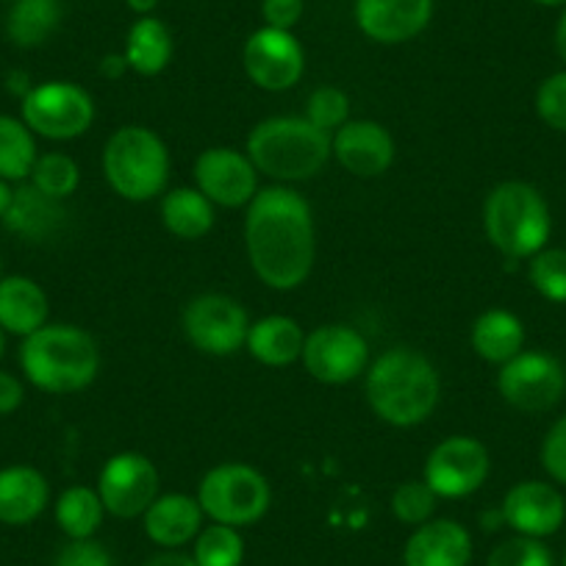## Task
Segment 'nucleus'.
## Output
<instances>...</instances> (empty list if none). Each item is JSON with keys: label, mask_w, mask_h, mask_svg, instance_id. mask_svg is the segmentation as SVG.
Here are the masks:
<instances>
[{"label": "nucleus", "mask_w": 566, "mask_h": 566, "mask_svg": "<svg viewBox=\"0 0 566 566\" xmlns=\"http://www.w3.org/2000/svg\"><path fill=\"white\" fill-rule=\"evenodd\" d=\"M195 187L214 206L239 209L259 195V170L248 154L233 148H209L195 161Z\"/></svg>", "instance_id": "15"}, {"label": "nucleus", "mask_w": 566, "mask_h": 566, "mask_svg": "<svg viewBox=\"0 0 566 566\" xmlns=\"http://www.w3.org/2000/svg\"><path fill=\"white\" fill-rule=\"evenodd\" d=\"M198 503L211 522L248 527L270 511L272 492L266 478L242 461L217 464L198 486Z\"/></svg>", "instance_id": "7"}, {"label": "nucleus", "mask_w": 566, "mask_h": 566, "mask_svg": "<svg viewBox=\"0 0 566 566\" xmlns=\"http://www.w3.org/2000/svg\"><path fill=\"white\" fill-rule=\"evenodd\" d=\"M48 314H51V303L34 277H0V328L7 334L25 339V336L36 334L42 325H48Z\"/></svg>", "instance_id": "23"}, {"label": "nucleus", "mask_w": 566, "mask_h": 566, "mask_svg": "<svg viewBox=\"0 0 566 566\" xmlns=\"http://www.w3.org/2000/svg\"><path fill=\"white\" fill-rule=\"evenodd\" d=\"M497 391L516 411L542 413L558 406L564 397L566 373L549 353L522 350L500 367Z\"/></svg>", "instance_id": "9"}, {"label": "nucleus", "mask_w": 566, "mask_h": 566, "mask_svg": "<svg viewBox=\"0 0 566 566\" xmlns=\"http://www.w3.org/2000/svg\"><path fill=\"white\" fill-rule=\"evenodd\" d=\"M53 514H56V525L62 527L67 538H95V533L103 525V516H106V509H103L97 489L70 486L59 494Z\"/></svg>", "instance_id": "29"}, {"label": "nucleus", "mask_w": 566, "mask_h": 566, "mask_svg": "<svg viewBox=\"0 0 566 566\" xmlns=\"http://www.w3.org/2000/svg\"><path fill=\"white\" fill-rule=\"evenodd\" d=\"M0 277H3V264H0Z\"/></svg>", "instance_id": "52"}, {"label": "nucleus", "mask_w": 566, "mask_h": 566, "mask_svg": "<svg viewBox=\"0 0 566 566\" xmlns=\"http://www.w3.org/2000/svg\"><path fill=\"white\" fill-rule=\"evenodd\" d=\"M20 119L34 130V136L67 142L90 130L95 103L90 92L73 81H45L20 101Z\"/></svg>", "instance_id": "8"}, {"label": "nucleus", "mask_w": 566, "mask_h": 566, "mask_svg": "<svg viewBox=\"0 0 566 566\" xmlns=\"http://www.w3.org/2000/svg\"><path fill=\"white\" fill-rule=\"evenodd\" d=\"M439 494L433 492L424 481H406L395 489L391 494V514L402 522V525H424L428 520H433V511H437Z\"/></svg>", "instance_id": "34"}, {"label": "nucleus", "mask_w": 566, "mask_h": 566, "mask_svg": "<svg viewBox=\"0 0 566 566\" xmlns=\"http://www.w3.org/2000/svg\"><path fill=\"white\" fill-rule=\"evenodd\" d=\"M62 23L59 0H14L7 14V36L18 48H40Z\"/></svg>", "instance_id": "28"}, {"label": "nucleus", "mask_w": 566, "mask_h": 566, "mask_svg": "<svg viewBox=\"0 0 566 566\" xmlns=\"http://www.w3.org/2000/svg\"><path fill=\"white\" fill-rule=\"evenodd\" d=\"M0 3H14V0H0Z\"/></svg>", "instance_id": "51"}, {"label": "nucleus", "mask_w": 566, "mask_h": 566, "mask_svg": "<svg viewBox=\"0 0 566 566\" xmlns=\"http://www.w3.org/2000/svg\"><path fill=\"white\" fill-rule=\"evenodd\" d=\"M244 248L253 272L270 290L303 286L317 255L312 206L283 184L259 189L244 217Z\"/></svg>", "instance_id": "1"}, {"label": "nucleus", "mask_w": 566, "mask_h": 566, "mask_svg": "<svg viewBox=\"0 0 566 566\" xmlns=\"http://www.w3.org/2000/svg\"><path fill=\"white\" fill-rule=\"evenodd\" d=\"M560 566H566V549H564V555H560Z\"/></svg>", "instance_id": "50"}, {"label": "nucleus", "mask_w": 566, "mask_h": 566, "mask_svg": "<svg viewBox=\"0 0 566 566\" xmlns=\"http://www.w3.org/2000/svg\"><path fill=\"white\" fill-rule=\"evenodd\" d=\"M472 350L489 364L503 367L525 350V325L505 308H489L472 325Z\"/></svg>", "instance_id": "25"}, {"label": "nucleus", "mask_w": 566, "mask_h": 566, "mask_svg": "<svg viewBox=\"0 0 566 566\" xmlns=\"http://www.w3.org/2000/svg\"><path fill=\"white\" fill-rule=\"evenodd\" d=\"M555 51H558L560 62L566 64V7L564 12H560L558 25H555Z\"/></svg>", "instance_id": "45"}, {"label": "nucleus", "mask_w": 566, "mask_h": 566, "mask_svg": "<svg viewBox=\"0 0 566 566\" xmlns=\"http://www.w3.org/2000/svg\"><path fill=\"white\" fill-rule=\"evenodd\" d=\"M248 156L261 176L292 184L319 176L334 148L331 134L306 117H270L250 130Z\"/></svg>", "instance_id": "4"}, {"label": "nucleus", "mask_w": 566, "mask_h": 566, "mask_svg": "<svg viewBox=\"0 0 566 566\" xmlns=\"http://www.w3.org/2000/svg\"><path fill=\"white\" fill-rule=\"evenodd\" d=\"M97 494L106 514L117 520H136L159 497V470L142 453H117L97 475Z\"/></svg>", "instance_id": "12"}, {"label": "nucleus", "mask_w": 566, "mask_h": 566, "mask_svg": "<svg viewBox=\"0 0 566 566\" xmlns=\"http://www.w3.org/2000/svg\"><path fill=\"white\" fill-rule=\"evenodd\" d=\"M125 7H128L134 14H139V18H148V14L156 12L159 0H125Z\"/></svg>", "instance_id": "46"}, {"label": "nucleus", "mask_w": 566, "mask_h": 566, "mask_svg": "<svg viewBox=\"0 0 566 566\" xmlns=\"http://www.w3.org/2000/svg\"><path fill=\"white\" fill-rule=\"evenodd\" d=\"M195 564L198 566H242L244 560V538L239 527L211 522L209 527L195 538Z\"/></svg>", "instance_id": "31"}, {"label": "nucleus", "mask_w": 566, "mask_h": 566, "mask_svg": "<svg viewBox=\"0 0 566 566\" xmlns=\"http://www.w3.org/2000/svg\"><path fill=\"white\" fill-rule=\"evenodd\" d=\"M356 23L380 45H402L428 29L433 0H356Z\"/></svg>", "instance_id": "17"}, {"label": "nucleus", "mask_w": 566, "mask_h": 566, "mask_svg": "<svg viewBox=\"0 0 566 566\" xmlns=\"http://www.w3.org/2000/svg\"><path fill=\"white\" fill-rule=\"evenodd\" d=\"M3 353H7V331L0 328V358H3Z\"/></svg>", "instance_id": "49"}, {"label": "nucleus", "mask_w": 566, "mask_h": 566, "mask_svg": "<svg viewBox=\"0 0 566 566\" xmlns=\"http://www.w3.org/2000/svg\"><path fill=\"white\" fill-rule=\"evenodd\" d=\"M48 503H51V486L40 470L25 464L0 470V525H31L40 520Z\"/></svg>", "instance_id": "22"}, {"label": "nucleus", "mask_w": 566, "mask_h": 566, "mask_svg": "<svg viewBox=\"0 0 566 566\" xmlns=\"http://www.w3.org/2000/svg\"><path fill=\"white\" fill-rule=\"evenodd\" d=\"M203 516L198 497L172 492L154 500V505L142 514V525L150 542L161 549H181L203 531Z\"/></svg>", "instance_id": "20"}, {"label": "nucleus", "mask_w": 566, "mask_h": 566, "mask_svg": "<svg viewBox=\"0 0 566 566\" xmlns=\"http://www.w3.org/2000/svg\"><path fill=\"white\" fill-rule=\"evenodd\" d=\"M9 92H12V95H18L20 101H23L25 95H29L31 90H34V86H31V81H29V75L25 73H9Z\"/></svg>", "instance_id": "44"}, {"label": "nucleus", "mask_w": 566, "mask_h": 566, "mask_svg": "<svg viewBox=\"0 0 566 566\" xmlns=\"http://www.w3.org/2000/svg\"><path fill=\"white\" fill-rule=\"evenodd\" d=\"M533 3H538V7H547V9L566 7V0H533Z\"/></svg>", "instance_id": "48"}, {"label": "nucleus", "mask_w": 566, "mask_h": 566, "mask_svg": "<svg viewBox=\"0 0 566 566\" xmlns=\"http://www.w3.org/2000/svg\"><path fill=\"white\" fill-rule=\"evenodd\" d=\"M538 459H542V467L549 475V481L558 483V486H566V413L560 419H555L549 424V431L544 433Z\"/></svg>", "instance_id": "38"}, {"label": "nucleus", "mask_w": 566, "mask_h": 566, "mask_svg": "<svg viewBox=\"0 0 566 566\" xmlns=\"http://www.w3.org/2000/svg\"><path fill=\"white\" fill-rule=\"evenodd\" d=\"M161 222L178 239H203L214 228V203L198 187H178L165 192Z\"/></svg>", "instance_id": "26"}, {"label": "nucleus", "mask_w": 566, "mask_h": 566, "mask_svg": "<svg viewBox=\"0 0 566 566\" xmlns=\"http://www.w3.org/2000/svg\"><path fill=\"white\" fill-rule=\"evenodd\" d=\"M483 231L505 259H533L553 233L547 200L527 181L497 184L483 203Z\"/></svg>", "instance_id": "5"}, {"label": "nucleus", "mask_w": 566, "mask_h": 566, "mask_svg": "<svg viewBox=\"0 0 566 566\" xmlns=\"http://www.w3.org/2000/svg\"><path fill=\"white\" fill-rule=\"evenodd\" d=\"M145 566H198L192 555L181 553V549H161Z\"/></svg>", "instance_id": "42"}, {"label": "nucleus", "mask_w": 566, "mask_h": 566, "mask_svg": "<svg viewBox=\"0 0 566 566\" xmlns=\"http://www.w3.org/2000/svg\"><path fill=\"white\" fill-rule=\"evenodd\" d=\"M103 176L119 198L145 203L161 195L170 181V150L145 125H123L103 148Z\"/></svg>", "instance_id": "6"}, {"label": "nucleus", "mask_w": 566, "mask_h": 566, "mask_svg": "<svg viewBox=\"0 0 566 566\" xmlns=\"http://www.w3.org/2000/svg\"><path fill=\"white\" fill-rule=\"evenodd\" d=\"M500 516L516 536L547 538L564 527L566 500L555 483L520 481L505 492Z\"/></svg>", "instance_id": "16"}, {"label": "nucleus", "mask_w": 566, "mask_h": 566, "mask_svg": "<svg viewBox=\"0 0 566 566\" xmlns=\"http://www.w3.org/2000/svg\"><path fill=\"white\" fill-rule=\"evenodd\" d=\"M29 184H34L40 192H45L53 200H67L75 195L81 184V170L73 156L67 154H42L31 170Z\"/></svg>", "instance_id": "32"}, {"label": "nucleus", "mask_w": 566, "mask_h": 566, "mask_svg": "<svg viewBox=\"0 0 566 566\" xmlns=\"http://www.w3.org/2000/svg\"><path fill=\"white\" fill-rule=\"evenodd\" d=\"M303 117L325 134H336L342 125L350 123V97L339 86H319L308 97Z\"/></svg>", "instance_id": "35"}, {"label": "nucleus", "mask_w": 566, "mask_h": 566, "mask_svg": "<svg viewBox=\"0 0 566 566\" xmlns=\"http://www.w3.org/2000/svg\"><path fill=\"white\" fill-rule=\"evenodd\" d=\"M527 281L549 303H566V250L544 248L527 259Z\"/></svg>", "instance_id": "33"}, {"label": "nucleus", "mask_w": 566, "mask_h": 566, "mask_svg": "<svg viewBox=\"0 0 566 566\" xmlns=\"http://www.w3.org/2000/svg\"><path fill=\"white\" fill-rule=\"evenodd\" d=\"M184 334L206 356H231L244 345L250 331L248 312L228 295H200L184 308Z\"/></svg>", "instance_id": "10"}, {"label": "nucleus", "mask_w": 566, "mask_h": 566, "mask_svg": "<svg viewBox=\"0 0 566 566\" xmlns=\"http://www.w3.org/2000/svg\"><path fill=\"white\" fill-rule=\"evenodd\" d=\"M472 536L455 520H428L402 547V566H470Z\"/></svg>", "instance_id": "19"}, {"label": "nucleus", "mask_w": 566, "mask_h": 566, "mask_svg": "<svg viewBox=\"0 0 566 566\" xmlns=\"http://www.w3.org/2000/svg\"><path fill=\"white\" fill-rule=\"evenodd\" d=\"M9 200H12V187L0 178V220H3V214H7Z\"/></svg>", "instance_id": "47"}, {"label": "nucleus", "mask_w": 566, "mask_h": 566, "mask_svg": "<svg viewBox=\"0 0 566 566\" xmlns=\"http://www.w3.org/2000/svg\"><path fill=\"white\" fill-rule=\"evenodd\" d=\"M306 0H261V18L264 25L281 31H292L303 20Z\"/></svg>", "instance_id": "40"}, {"label": "nucleus", "mask_w": 566, "mask_h": 566, "mask_svg": "<svg viewBox=\"0 0 566 566\" xmlns=\"http://www.w3.org/2000/svg\"><path fill=\"white\" fill-rule=\"evenodd\" d=\"M242 64L248 78L259 90L283 92L301 84L306 73V53L292 31L264 25L244 42Z\"/></svg>", "instance_id": "14"}, {"label": "nucleus", "mask_w": 566, "mask_h": 566, "mask_svg": "<svg viewBox=\"0 0 566 566\" xmlns=\"http://www.w3.org/2000/svg\"><path fill=\"white\" fill-rule=\"evenodd\" d=\"M492 461L489 450L475 437H448L431 450L424 461L422 481L439 500H461L475 494L486 483Z\"/></svg>", "instance_id": "11"}, {"label": "nucleus", "mask_w": 566, "mask_h": 566, "mask_svg": "<svg viewBox=\"0 0 566 566\" xmlns=\"http://www.w3.org/2000/svg\"><path fill=\"white\" fill-rule=\"evenodd\" d=\"M442 397V380L422 353L391 347L367 367V402L395 428H413L431 417Z\"/></svg>", "instance_id": "2"}, {"label": "nucleus", "mask_w": 566, "mask_h": 566, "mask_svg": "<svg viewBox=\"0 0 566 566\" xmlns=\"http://www.w3.org/2000/svg\"><path fill=\"white\" fill-rule=\"evenodd\" d=\"M125 62L139 75H159L172 59V34L159 18L148 14L130 25L125 36Z\"/></svg>", "instance_id": "27"}, {"label": "nucleus", "mask_w": 566, "mask_h": 566, "mask_svg": "<svg viewBox=\"0 0 566 566\" xmlns=\"http://www.w3.org/2000/svg\"><path fill=\"white\" fill-rule=\"evenodd\" d=\"M244 345H248L250 356L264 364V367H290L303 356L306 334H303L297 319L272 314V317L259 319V323H250Z\"/></svg>", "instance_id": "24"}, {"label": "nucleus", "mask_w": 566, "mask_h": 566, "mask_svg": "<svg viewBox=\"0 0 566 566\" xmlns=\"http://www.w3.org/2000/svg\"><path fill=\"white\" fill-rule=\"evenodd\" d=\"M25 400L23 380L18 375L0 369V417H9V413L18 411Z\"/></svg>", "instance_id": "41"}, {"label": "nucleus", "mask_w": 566, "mask_h": 566, "mask_svg": "<svg viewBox=\"0 0 566 566\" xmlns=\"http://www.w3.org/2000/svg\"><path fill=\"white\" fill-rule=\"evenodd\" d=\"M336 161L358 178H378L395 161V139L373 119H350L331 136Z\"/></svg>", "instance_id": "18"}, {"label": "nucleus", "mask_w": 566, "mask_h": 566, "mask_svg": "<svg viewBox=\"0 0 566 566\" xmlns=\"http://www.w3.org/2000/svg\"><path fill=\"white\" fill-rule=\"evenodd\" d=\"M301 361L314 380L342 386L356 380L369 367V345L350 325H319L306 336Z\"/></svg>", "instance_id": "13"}, {"label": "nucleus", "mask_w": 566, "mask_h": 566, "mask_svg": "<svg viewBox=\"0 0 566 566\" xmlns=\"http://www.w3.org/2000/svg\"><path fill=\"white\" fill-rule=\"evenodd\" d=\"M64 200L48 198L45 192L34 187V184H20L12 189V200L3 214V226L9 233L25 239V242H48L56 237L64 226Z\"/></svg>", "instance_id": "21"}, {"label": "nucleus", "mask_w": 566, "mask_h": 566, "mask_svg": "<svg viewBox=\"0 0 566 566\" xmlns=\"http://www.w3.org/2000/svg\"><path fill=\"white\" fill-rule=\"evenodd\" d=\"M20 367L31 386L48 395H73L86 389L101 369L97 342L78 325L48 323L25 336Z\"/></svg>", "instance_id": "3"}, {"label": "nucleus", "mask_w": 566, "mask_h": 566, "mask_svg": "<svg viewBox=\"0 0 566 566\" xmlns=\"http://www.w3.org/2000/svg\"><path fill=\"white\" fill-rule=\"evenodd\" d=\"M486 566H555V558L544 538L516 536L514 533L489 553Z\"/></svg>", "instance_id": "36"}, {"label": "nucleus", "mask_w": 566, "mask_h": 566, "mask_svg": "<svg viewBox=\"0 0 566 566\" xmlns=\"http://www.w3.org/2000/svg\"><path fill=\"white\" fill-rule=\"evenodd\" d=\"M128 70V62H125V56H106L101 64V73L106 75V78H119V75Z\"/></svg>", "instance_id": "43"}, {"label": "nucleus", "mask_w": 566, "mask_h": 566, "mask_svg": "<svg viewBox=\"0 0 566 566\" xmlns=\"http://www.w3.org/2000/svg\"><path fill=\"white\" fill-rule=\"evenodd\" d=\"M40 150L36 136L23 119L0 114V178L7 184L29 181Z\"/></svg>", "instance_id": "30"}, {"label": "nucleus", "mask_w": 566, "mask_h": 566, "mask_svg": "<svg viewBox=\"0 0 566 566\" xmlns=\"http://www.w3.org/2000/svg\"><path fill=\"white\" fill-rule=\"evenodd\" d=\"M536 114L547 128L566 134V70L547 75L538 84Z\"/></svg>", "instance_id": "37"}, {"label": "nucleus", "mask_w": 566, "mask_h": 566, "mask_svg": "<svg viewBox=\"0 0 566 566\" xmlns=\"http://www.w3.org/2000/svg\"><path fill=\"white\" fill-rule=\"evenodd\" d=\"M53 566H114V560L95 538H70L53 558Z\"/></svg>", "instance_id": "39"}]
</instances>
